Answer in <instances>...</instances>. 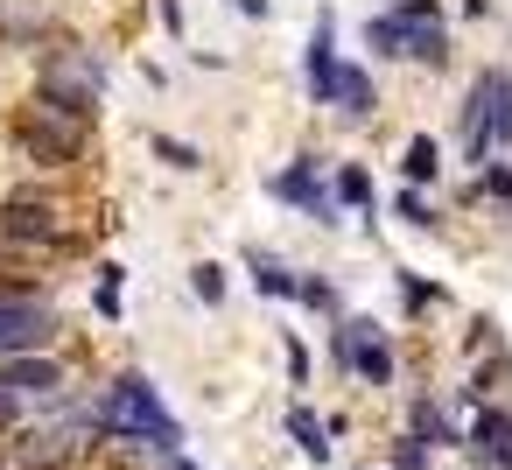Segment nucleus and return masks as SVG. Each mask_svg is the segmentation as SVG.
Masks as SVG:
<instances>
[{"instance_id":"nucleus-1","label":"nucleus","mask_w":512,"mask_h":470,"mask_svg":"<svg viewBox=\"0 0 512 470\" xmlns=\"http://www.w3.org/2000/svg\"><path fill=\"white\" fill-rule=\"evenodd\" d=\"M92 428L99 435H113V442H141V449H155V456H176L190 435H183V421L162 407V393L148 386V372H113L106 386H99V400H92Z\"/></svg>"},{"instance_id":"nucleus-2","label":"nucleus","mask_w":512,"mask_h":470,"mask_svg":"<svg viewBox=\"0 0 512 470\" xmlns=\"http://www.w3.org/2000/svg\"><path fill=\"white\" fill-rule=\"evenodd\" d=\"M302 78H309V99H316L323 113L351 120V127L379 113V85H372V71L351 64V57H337V15H330V8H316L309 50H302Z\"/></svg>"},{"instance_id":"nucleus-3","label":"nucleus","mask_w":512,"mask_h":470,"mask_svg":"<svg viewBox=\"0 0 512 470\" xmlns=\"http://www.w3.org/2000/svg\"><path fill=\"white\" fill-rule=\"evenodd\" d=\"M0 246H15V253H78L71 204L50 183H15L0 197Z\"/></svg>"},{"instance_id":"nucleus-4","label":"nucleus","mask_w":512,"mask_h":470,"mask_svg":"<svg viewBox=\"0 0 512 470\" xmlns=\"http://www.w3.org/2000/svg\"><path fill=\"white\" fill-rule=\"evenodd\" d=\"M15 155L22 162H36V169H71V162H85L92 155V134H99V120H78V113H64V106H50L43 92L29 99V106H15Z\"/></svg>"},{"instance_id":"nucleus-5","label":"nucleus","mask_w":512,"mask_h":470,"mask_svg":"<svg viewBox=\"0 0 512 470\" xmlns=\"http://www.w3.org/2000/svg\"><path fill=\"white\" fill-rule=\"evenodd\" d=\"M36 92H43L50 106L78 113V120H106L113 71H106V57H99V50H78V43H64V50L36 57Z\"/></svg>"},{"instance_id":"nucleus-6","label":"nucleus","mask_w":512,"mask_h":470,"mask_svg":"<svg viewBox=\"0 0 512 470\" xmlns=\"http://www.w3.org/2000/svg\"><path fill=\"white\" fill-rule=\"evenodd\" d=\"M512 148V71H477L463 99V162H498Z\"/></svg>"},{"instance_id":"nucleus-7","label":"nucleus","mask_w":512,"mask_h":470,"mask_svg":"<svg viewBox=\"0 0 512 470\" xmlns=\"http://www.w3.org/2000/svg\"><path fill=\"white\" fill-rule=\"evenodd\" d=\"M57 337V302L43 281H0V358L15 351H50Z\"/></svg>"},{"instance_id":"nucleus-8","label":"nucleus","mask_w":512,"mask_h":470,"mask_svg":"<svg viewBox=\"0 0 512 470\" xmlns=\"http://www.w3.org/2000/svg\"><path fill=\"white\" fill-rule=\"evenodd\" d=\"M267 197H274V204H288V211H302L309 225H337L330 162H323V155H295L288 169H274V176H267Z\"/></svg>"},{"instance_id":"nucleus-9","label":"nucleus","mask_w":512,"mask_h":470,"mask_svg":"<svg viewBox=\"0 0 512 470\" xmlns=\"http://www.w3.org/2000/svg\"><path fill=\"white\" fill-rule=\"evenodd\" d=\"M463 449H470L484 470H512V407L484 400V407H477V421L463 428Z\"/></svg>"},{"instance_id":"nucleus-10","label":"nucleus","mask_w":512,"mask_h":470,"mask_svg":"<svg viewBox=\"0 0 512 470\" xmlns=\"http://www.w3.org/2000/svg\"><path fill=\"white\" fill-rule=\"evenodd\" d=\"M351 337H358V379H365V386H393L400 351H393L386 323H379V316H351Z\"/></svg>"},{"instance_id":"nucleus-11","label":"nucleus","mask_w":512,"mask_h":470,"mask_svg":"<svg viewBox=\"0 0 512 470\" xmlns=\"http://www.w3.org/2000/svg\"><path fill=\"white\" fill-rule=\"evenodd\" d=\"M0 386L8 393H50L57 400V386H64V365L50 358V351H15V358H0Z\"/></svg>"},{"instance_id":"nucleus-12","label":"nucleus","mask_w":512,"mask_h":470,"mask_svg":"<svg viewBox=\"0 0 512 470\" xmlns=\"http://www.w3.org/2000/svg\"><path fill=\"white\" fill-rule=\"evenodd\" d=\"M407 435H421L428 449H463V428L442 414L435 393H414V400H407Z\"/></svg>"},{"instance_id":"nucleus-13","label":"nucleus","mask_w":512,"mask_h":470,"mask_svg":"<svg viewBox=\"0 0 512 470\" xmlns=\"http://www.w3.org/2000/svg\"><path fill=\"white\" fill-rule=\"evenodd\" d=\"M400 176H407L414 190L442 183V141H435V134H414V141L400 148Z\"/></svg>"},{"instance_id":"nucleus-14","label":"nucleus","mask_w":512,"mask_h":470,"mask_svg":"<svg viewBox=\"0 0 512 470\" xmlns=\"http://www.w3.org/2000/svg\"><path fill=\"white\" fill-rule=\"evenodd\" d=\"M330 197H337L344 211H358V218H372V176H365L358 162H337V169H330Z\"/></svg>"},{"instance_id":"nucleus-15","label":"nucleus","mask_w":512,"mask_h":470,"mask_svg":"<svg viewBox=\"0 0 512 470\" xmlns=\"http://www.w3.org/2000/svg\"><path fill=\"white\" fill-rule=\"evenodd\" d=\"M253 288H260L267 302H295V288H302V274H295L288 260H274V253H253Z\"/></svg>"},{"instance_id":"nucleus-16","label":"nucleus","mask_w":512,"mask_h":470,"mask_svg":"<svg viewBox=\"0 0 512 470\" xmlns=\"http://www.w3.org/2000/svg\"><path fill=\"white\" fill-rule=\"evenodd\" d=\"M407 64H421V71H442V64H449V22L407 29Z\"/></svg>"},{"instance_id":"nucleus-17","label":"nucleus","mask_w":512,"mask_h":470,"mask_svg":"<svg viewBox=\"0 0 512 470\" xmlns=\"http://www.w3.org/2000/svg\"><path fill=\"white\" fill-rule=\"evenodd\" d=\"M358 36H365V50H372L379 64H400V57H407V29H400L393 15H372V22H365Z\"/></svg>"},{"instance_id":"nucleus-18","label":"nucleus","mask_w":512,"mask_h":470,"mask_svg":"<svg viewBox=\"0 0 512 470\" xmlns=\"http://www.w3.org/2000/svg\"><path fill=\"white\" fill-rule=\"evenodd\" d=\"M288 435L302 442L309 463H330V428L316 421V407H288Z\"/></svg>"},{"instance_id":"nucleus-19","label":"nucleus","mask_w":512,"mask_h":470,"mask_svg":"<svg viewBox=\"0 0 512 470\" xmlns=\"http://www.w3.org/2000/svg\"><path fill=\"white\" fill-rule=\"evenodd\" d=\"M148 148H155V162H162V169H176V176H197V169H204V148H197V141H176V134H155Z\"/></svg>"},{"instance_id":"nucleus-20","label":"nucleus","mask_w":512,"mask_h":470,"mask_svg":"<svg viewBox=\"0 0 512 470\" xmlns=\"http://www.w3.org/2000/svg\"><path fill=\"white\" fill-rule=\"evenodd\" d=\"M190 295H197L204 309H218V302L232 295V274H225L218 260H197V267H190Z\"/></svg>"},{"instance_id":"nucleus-21","label":"nucleus","mask_w":512,"mask_h":470,"mask_svg":"<svg viewBox=\"0 0 512 470\" xmlns=\"http://www.w3.org/2000/svg\"><path fill=\"white\" fill-rule=\"evenodd\" d=\"M120 288H127V267H120V260H106V267H99V281H92V309H99L106 323H120Z\"/></svg>"},{"instance_id":"nucleus-22","label":"nucleus","mask_w":512,"mask_h":470,"mask_svg":"<svg viewBox=\"0 0 512 470\" xmlns=\"http://www.w3.org/2000/svg\"><path fill=\"white\" fill-rule=\"evenodd\" d=\"M295 302H309L316 316H337V309H344V295H337V281H323V274H302V288H295Z\"/></svg>"},{"instance_id":"nucleus-23","label":"nucleus","mask_w":512,"mask_h":470,"mask_svg":"<svg viewBox=\"0 0 512 470\" xmlns=\"http://www.w3.org/2000/svg\"><path fill=\"white\" fill-rule=\"evenodd\" d=\"M393 281H400V302H407V316H421V309H435V302H449V295H442L435 281H421V274H407V267H400Z\"/></svg>"},{"instance_id":"nucleus-24","label":"nucleus","mask_w":512,"mask_h":470,"mask_svg":"<svg viewBox=\"0 0 512 470\" xmlns=\"http://www.w3.org/2000/svg\"><path fill=\"white\" fill-rule=\"evenodd\" d=\"M400 29H428V22H449V8H442V0H393V8H386Z\"/></svg>"},{"instance_id":"nucleus-25","label":"nucleus","mask_w":512,"mask_h":470,"mask_svg":"<svg viewBox=\"0 0 512 470\" xmlns=\"http://www.w3.org/2000/svg\"><path fill=\"white\" fill-rule=\"evenodd\" d=\"M477 197H491V204H505V211H512V162H505V155L477 169Z\"/></svg>"},{"instance_id":"nucleus-26","label":"nucleus","mask_w":512,"mask_h":470,"mask_svg":"<svg viewBox=\"0 0 512 470\" xmlns=\"http://www.w3.org/2000/svg\"><path fill=\"white\" fill-rule=\"evenodd\" d=\"M435 463V449L421 442V435H400L393 449H386V470H428Z\"/></svg>"},{"instance_id":"nucleus-27","label":"nucleus","mask_w":512,"mask_h":470,"mask_svg":"<svg viewBox=\"0 0 512 470\" xmlns=\"http://www.w3.org/2000/svg\"><path fill=\"white\" fill-rule=\"evenodd\" d=\"M393 211H400V218H407V225H414V232H435V204H428V197H421V190H414V183H407V190H400V197H393Z\"/></svg>"},{"instance_id":"nucleus-28","label":"nucleus","mask_w":512,"mask_h":470,"mask_svg":"<svg viewBox=\"0 0 512 470\" xmlns=\"http://www.w3.org/2000/svg\"><path fill=\"white\" fill-rule=\"evenodd\" d=\"M330 365H337V372H358V337H351V316H344V323H330Z\"/></svg>"},{"instance_id":"nucleus-29","label":"nucleus","mask_w":512,"mask_h":470,"mask_svg":"<svg viewBox=\"0 0 512 470\" xmlns=\"http://www.w3.org/2000/svg\"><path fill=\"white\" fill-rule=\"evenodd\" d=\"M281 351H288V379H295V386H309V351H302L295 337H281Z\"/></svg>"},{"instance_id":"nucleus-30","label":"nucleus","mask_w":512,"mask_h":470,"mask_svg":"<svg viewBox=\"0 0 512 470\" xmlns=\"http://www.w3.org/2000/svg\"><path fill=\"white\" fill-rule=\"evenodd\" d=\"M155 15H162V29L183 43V0H155Z\"/></svg>"},{"instance_id":"nucleus-31","label":"nucleus","mask_w":512,"mask_h":470,"mask_svg":"<svg viewBox=\"0 0 512 470\" xmlns=\"http://www.w3.org/2000/svg\"><path fill=\"white\" fill-rule=\"evenodd\" d=\"M15 414H22V393H8V386H0V428H15Z\"/></svg>"},{"instance_id":"nucleus-32","label":"nucleus","mask_w":512,"mask_h":470,"mask_svg":"<svg viewBox=\"0 0 512 470\" xmlns=\"http://www.w3.org/2000/svg\"><path fill=\"white\" fill-rule=\"evenodd\" d=\"M162 470H197V463H190V456L176 449V456H162Z\"/></svg>"}]
</instances>
